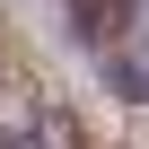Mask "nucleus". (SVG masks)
Returning a JSON list of instances; mask_svg holds the SVG:
<instances>
[{
    "mask_svg": "<svg viewBox=\"0 0 149 149\" xmlns=\"http://www.w3.org/2000/svg\"><path fill=\"white\" fill-rule=\"evenodd\" d=\"M35 105H44V97L0 70V149H26V140H35Z\"/></svg>",
    "mask_w": 149,
    "mask_h": 149,
    "instance_id": "f257e3e1",
    "label": "nucleus"
},
{
    "mask_svg": "<svg viewBox=\"0 0 149 149\" xmlns=\"http://www.w3.org/2000/svg\"><path fill=\"white\" fill-rule=\"evenodd\" d=\"M26 149H88V140H79V114L44 97V105H35V140H26Z\"/></svg>",
    "mask_w": 149,
    "mask_h": 149,
    "instance_id": "f03ea898",
    "label": "nucleus"
}]
</instances>
